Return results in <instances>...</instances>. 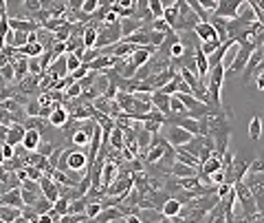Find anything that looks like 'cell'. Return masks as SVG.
Listing matches in <instances>:
<instances>
[{
	"mask_svg": "<svg viewBox=\"0 0 264 223\" xmlns=\"http://www.w3.org/2000/svg\"><path fill=\"white\" fill-rule=\"evenodd\" d=\"M233 190H236L238 204H240L242 215H245L242 221H249V219H253V217L260 215V212H258V206H256V197H253L249 184H245V181H236V184H233Z\"/></svg>",
	"mask_w": 264,
	"mask_h": 223,
	"instance_id": "obj_1",
	"label": "cell"
},
{
	"mask_svg": "<svg viewBox=\"0 0 264 223\" xmlns=\"http://www.w3.org/2000/svg\"><path fill=\"white\" fill-rule=\"evenodd\" d=\"M227 67L225 64H218V67L211 69L209 73V82H207V91H209V98H211V106L220 109V89H222V80H225Z\"/></svg>",
	"mask_w": 264,
	"mask_h": 223,
	"instance_id": "obj_2",
	"label": "cell"
},
{
	"mask_svg": "<svg viewBox=\"0 0 264 223\" xmlns=\"http://www.w3.org/2000/svg\"><path fill=\"white\" fill-rule=\"evenodd\" d=\"M256 49L258 47H253V44H240V49H238L233 62L227 67V73H229V75L245 73V69H247V64H249V58H251V53L256 51Z\"/></svg>",
	"mask_w": 264,
	"mask_h": 223,
	"instance_id": "obj_3",
	"label": "cell"
},
{
	"mask_svg": "<svg viewBox=\"0 0 264 223\" xmlns=\"http://www.w3.org/2000/svg\"><path fill=\"white\" fill-rule=\"evenodd\" d=\"M242 4H245V0H218V9L214 16L225 20H236L242 11Z\"/></svg>",
	"mask_w": 264,
	"mask_h": 223,
	"instance_id": "obj_4",
	"label": "cell"
},
{
	"mask_svg": "<svg viewBox=\"0 0 264 223\" xmlns=\"http://www.w3.org/2000/svg\"><path fill=\"white\" fill-rule=\"evenodd\" d=\"M24 137H27V128H24V124H13L11 128L2 126V141H7V144L22 146Z\"/></svg>",
	"mask_w": 264,
	"mask_h": 223,
	"instance_id": "obj_5",
	"label": "cell"
},
{
	"mask_svg": "<svg viewBox=\"0 0 264 223\" xmlns=\"http://www.w3.org/2000/svg\"><path fill=\"white\" fill-rule=\"evenodd\" d=\"M194 139V135L187 133L185 128H181V126H170L167 128V141H170L174 148H181V146H187L190 141Z\"/></svg>",
	"mask_w": 264,
	"mask_h": 223,
	"instance_id": "obj_6",
	"label": "cell"
},
{
	"mask_svg": "<svg viewBox=\"0 0 264 223\" xmlns=\"http://www.w3.org/2000/svg\"><path fill=\"white\" fill-rule=\"evenodd\" d=\"M167 121H172L174 126H181V128H185L187 133H192L194 137L200 135V121L194 119V117H187V115H172V117H167Z\"/></svg>",
	"mask_w": 264,
	"mask_h": 223,
	"instance_id": "obj_7",
	"label": "cell"
},
{
	"mask_svg": "<svg viewBox=\"0 0 264 223\" xmlns=\"http://www.w3.org/2000/svg\"><path fill=\"white\" fill-rule=\"evenodd\" d=\"M40 188H42V195L47 197L51 204H58L60 197H62V190H60V186L55 184V179H53V177H49V175H44V179L40 181Z\"/></svg>",
	"mask_w": 264,
	"mask_h": 223,
	"instance_id": "obj_8",
	"label": "cell"
},
{
	"mask_svg": "<svg viewBox=\"0 0 264 223\" xmlns=\"http://www.w3.org/2000/svg\"><path fill=\"white\" fill-rule=\"evenodd\" d=\"M194 33H196V38L200 40V42H220V38H218V31L214 29V24H209V22L196 24Z\"/></svg>",
	"mask_w": 264,
	"mask_h": 223,
	"instance_id": "obj_9",
	"label": "cell"
},
{
	"mask_svg": "<svg viewBox=\"0 0 264 223\" xmlns=\"http://www.w3.org/2000/svg\"><path fill=\"white\" fill-rule=\"evenodd\" d=\"M262 60H264V47L256 49V51L251 53V58H249V64H247V69H245V75H242V84H247L249 80H251V75L258 71V67L262 64Z\"/></svg>",
	"mask_w": 264,
	"mask_h": 223,
	"instance_id": "obj_10",
	"label": "cell"
},
{
	"mask_svg": "<svg viewBox=\"0 0 264 223\" xmlns=\"http://www.w3.org/2000/svg\"><path fill=\"white\" fill-rule=\"evenodd\" d=\"M93 128H95V119H93V124H88L86 128L73 130V135H70V137H73V144L79 146V148H82V146H86V144L90 146V139H93Z\"/></svg>",
	"mask_w": 264,
	"mask_h": 223,
	"instance_id": "obj_11",
	"label": "cell"
},
{
	"mask_svg": "<svg viewBox=\"0 0 264 223\" xmlns=\"http://www.w3.org/2000/svg\"><path fill=\"white\" fill-rule=\"evenodd\" d=\"M2 206H11V208H20L22 210L24 206V199H22V188H13V190H9V192H2Z\"/></svg>",
	"mask_w": 264,
	"mask_h": 223,
	"instance_id": "obj_12",
	"label": "cell"
},
{
	"mask_svg": "<svg viewBox=\"0 0 264 223\" xmlns=\"http://www.w3.org/2000/svg\"><path fill=\"white\" fill-rule=\"evenodd\" d=\"M117 168H119V166L115 164V161H106V166H104V172H101V190H108L110 186H113V181L117 179Z\"/></svg>",
	"mask_w": 264,
	"mask_h": 223,
	"instance_id": "obj_13",
	"label": "cell"
},
{
	"mask_svg": "<svg viewBox=\"0 0 264 223\" xmlns=\"http://www.w3.org/2000/svg\"><path fill=\"white\" fill-rule=\"evenodd\" d=\"M40 144H42V130L29 128L27 130V137H24V141H22V146L29 150V153H38Z\"/></svg>",
	"mask_w": 264,
	"mask_h": 223,
	"instance_id": "obj_14",
	"label": "cell"
},
{
	"mask_svg": "<svg viewBox=\"0 0 264 223\" xmlns=\"http://www.w3.org/2000/svg\"><path fill=\"white\" fill-rule=\"evenodd\" d=\"M194 62H196V69H198V78H205L207 73H211V69H209V58L202 53L200 44H198V47L194 49Z\"/></svg>",
	"mask_w": 264,
	"mask_h": 223,
	"instance_id": "obj_15",
	"label": "cell"
},
{
	"mask_svg": "<svg viewBox=\"0 0 264 223\" xmlns=\"http://www.w3.org/2000/svg\"><path fill=\"white\" fill-rule=\"evenodd\" d=\"M170 102H172V98H170V95L161 93V91H154V93H152V104H154V109L159 111V113H163V115H172V111H170Z\"/></svg>",
	"mask_w": 264,
	"mask_h": 223,
	"instance_id": "obj_16",
	"label": "cell"
},
{
	"mask_svg": "<svg viewBox=\"0 0 264 223\" xmlns=\"http://www.w3.org/2000/svg\"><path fill=\"white\" fill-rule=\"evenodd\" d=\"M154 53H156V49H154V47H139L134 53L130 55V58H132V62H134L136 67L141 69L143 64H148V62H150L152 55H154Z\"/></svg>",
	"mask_w": 264,
	"mask_h": 223,
	"instance_id": "obj_17",
	"label": "cell"
},
{
	"mask_svg": "<svg viewBox=\"0 0 264 223\" xmlns=\"http://www.w3.org/2000/svg\"><path fill=\"white\" fill-rule=\"evenodd\" d=\"M170 172L176 177V179H190V177H198V175H200V170H198V168H192V166L179 164V161L172 166Z\"/></svg>",
	"mask_w": 264,
	"mask_h": 223,
	"instance_id": "obj_18",
	"label": "cell"
},
{
	"mask_svg": "<svg viewBox=\"0 0 264 223\" xmlns=\"http://www.w3.org/2000/svg\"><path fill=\"white\" fill-rule=\"evenodd\" d=\"M126 219V215L119 210V208H106L104 212L97 217V219H90V221H95V223H108V221H124Z\"/></svg>",
	"mask_w": 264,
	"mask_h": 223,
	"instance_id": "obj_19",
	"label": "cell"
},
{
	"mask_svg": "<svg viewBox=\"0 0 264 223\" xmlns=\"http://www.w3.org/2000/svg\"><path fill=\"white\" fill-rule=\"evenodd\" d=\"M115 102L121 106L124 113H128V115L134 113V95L128 93V91H119V95L115 98Z\"/></svg>",
	"mask_w": 264,
	"mask_h": 223,
	"instance_id": "obj_20",
	"label": "cell"
},
{
	"mask_svg": "<svg viewBox=\"0 0 264 223\" xmlns=\"http://www.w3.org/2000/svg\"><path fill=\"white\" fill-rule=\"evenodd\" d=\"M249 188H251L253 197H256L258 212H260V215H264V181H256V177H253V181L249 184Z\"/></svg>",
	"mask_w": 264,
	"mask_h": 223,
	"instance_id": "obj_21",
	"label": "cell"
},
{
	"mask_svg": "<svg viewBox=\"0 0 264 223\" xmlns=\"http://www.w3.org/2000/svg\"><path fill=\"white\" fill-rule=\"evenodd\" d=\"M174 157H176V161L179 164H185V166H192V168H198L200 170L202 168V164H200V159H196L192 153H187L185 148H176V153H174Z\"/></svg>",
	"mask_w": 264,
	"mask_h": 223,
	"instance_id": "obj_22",
	"label": "cell"
},
{
	"mask_svg": "<svg viewBox=\"0 0 264 223\" xmlns=\"http://www.w3.org/2000/svg\"><path fill=\"white\" fill-rule=\"evenodd\" d=\"M99 31L101 29L97 27V24H86L84 35H82L86 49H95V44H97V40H99Z\"/></svg>",
	"mask_w": 264,
	"mask_h": 223,
	"instance_id": "obj_23",
	"label": "cell"
},
{
	"mask_svg": "<svg viewBox=\"0 0 264 223\" xmlns=\"http://www.w3.org/2000/svg\"><path fill=\"white\" fill-rule=\"evenodd\" d=\"M22 215H24V212L20 210V208H11V206L0 208V219H2V223H16Z\"/></svg>",
	"mask_w": 264,
	"mask_h": 223,
	"instance_id": "obj_24",
	"label": "cell"
},
{
	"mask_svg": "<svg viewBox=\"0 0 264 223\" xmlns=\"http://www.w3.org/2000/svg\"><path fill=\"white\" fill-rule=\"evenodd\" d=\"M68 119H70V113H68L66 109H62V106H60V109L49 117V124L55 126V128H62V126L68 124Z\"/></svg>",
	"mask_w": 264,
	"mask_h": 223,
	"instance_id": "obj_25",
	"label": "cell"
},
{
	"mask_svg": "<svg viewBox=\"0 0 264 223\" xmlns=\"http://www.w3.org/2000/svg\"><path fill=\"white\" fill-rule=\"evenodd\" d=\"M40 84H42V78H35V75H27V78L20 82V91H22L24 95L29 93H35V91H40Z\"/></svg>",
	"mask_w": 264,
	"mask_h": 223,
	"instance_id": "obj_26",
	"label": "cell"
},
{
	"mask_svg": "<svg viewBox=\"0 0 264 223\" xmlns=\"http://www.w3.org/2000/svg\"><path fill=\"white\" fill-rule=\"evenodd\" d=\"M163 217H167V219H174V217H179L183 212V204L179 199H167V204L163 206Z\"/></svg>",
	"mask_w": 264,
	"mask_h": 223,
	"instance_id": "obj_27",
	"label": "cell"
},
{
	"mask_svg": "<svg viewBox=\"0 0 264 223\" xmlns=\"http://www.w3.org/2000/svg\"><path fill=\"white\" fill-rule=\"evenodd\" d=\"M13 69H16V80H20V82H22V80L29 75V58H22V55H18V58L13 60Z\"/></svg>",
	"mask_w": 264,
	"mask_h": 223,
	"instance_id": "obj_28",
	"label": "cell"
},
{
	"mask_svg": "<svg viewBox=\"0 0 264 223\" xmlns=\"http://www.w3.org/2000/svg\"><path fill=\"white\" fill-rule=\"evenodd\" d=\"M187 4L192 7V11L196 13V18L200 20V22H211V13L207 11V9L202 7V4L198 2V0H187Z\"/></svg>",
	"mask_w": 264,
	"mask_h": 223,
	"instance_id": "obj_29",
	"label": "cell"
},
{
	"mask_svg": "<svg viewBox=\"0 0 264 223\" xmlns=\"http://www.w3.org/2000/svg\"><path fill=\"white\" fill-rule=\"evenodd\" d=\"M249 137L253 141H258L262 137V117L260 115H253L251 121H249Z\"/></svg>",
	"mask_w": 264,
	"mask_h": 223,
	"instance_id": "obj_30",
	"label": "cell"
},
{
	"mask_svg": "<svg viewBox=\"0 0 264 223\" xmlns=\"http://www.w3.org/2000/svg\"><path fill=\"white\" fill-rule=\"evenodd\" d=\"M113 102H115V100H108L106 95H99V98L93 102V106L99 111V113H104V115H108V117H110V115H113Z\"/></svg>",
	"mask_w": 264,
	"mask_h": 223,
	"instance_id": "obj_31",
	"label": "cell"
},
{
	"mask_svg": "<svg viewBox=\"0 0 264 223\" xmlns=\"http://www.w3.org/2000/svg\"><path fill=\"white\" fill-rule=\"evenodd\" d=\"M110 146H113V150H117V153H124V148H126V135H124V130H121L119 126L115 128L113 137H110Z\"/></svg>",
	"mask_w": 264,
	"mask_h": 223,
	"instance_id": "obj_32",
	"label": "cell"
},
{
	"mask_svg": "<svg viewBox=\"0 0 264 223\" xmlns=\"http://www.w3.org/2000/svg\"><path fill=\"white\" fill-rule=\"evenodd\" d=\"M218 170H222V159H218L216 155L211 157V159H207L200 168L202 175H214V172H218Z\"/></svg>",
	"mask_w": 264,
	"mask_h": 223,
	"instance_id": "obj_33",
	"label": "cell"
},
{
	"mask_svg": "<svg viewBox=\"0 0 264 223\" xmlns=\"http://www.w3.org/2000/svg\"><path fill=\"white\" fill-rule=\"evenodd\" d=\"M101 212H104V204H101V201H90V204L86 206V217H88V219H97Z\"/></svg>",
	"mask_w": 264,
	"mask_h": 223,
	"instance_id": "obj_34",
	"label": "cell"
},
{
	"mask_svg": "<svg viewBox=\"0 0 264 223\" xmlns=\"http://www.w3.org/2000/svg\"><path fill=\"white\" fill-rule=\"evenodd\" d=\"M53 208H55V204H51L47 197H40V201L33 206V210L38 212V215H49V212L53 210Z\"/></svg>",
	"mask_w": 264,
	"mask_h": 223,
	"instance_id": "obj_35",
	"label": "cell"
},
{
	"mask_svg": "<svg viewBox=\"0 0 264 223\" xmlns=\"http://www.w3.org/2000/svg\"><path fill=\"white\" fill-rule=\"evenodd\" d=\"M150 13L154 20L165 16V2H159V0H150Z\"/></svg>",
	"mask_w": 264,
	"mask_h": 223,
	"instance_id": "obj_36",
	"label": "cell"
},
{
	"mask_svg": "<svg viewBox=\"0 0 264 223\" xmlns=\"http://www.w3.org/2000/svg\"><path fill=\"white\" fill-rule=\"evenodd\" d=\"M64 95H66V100H68V102H73V100L82 98V95H84V89H82V84H79V82L70 84V86H68V91H66Z\"/></svg>",
	"mask_w": 264,
	"mask_h": 223,
	"instance_id": "obj_37",
	"label": "cell"
},
{
	"mask_svg": "<svg viewBox=\"0 0 264 223\" xmlns=\"http://www.w3.org/2000/svg\"><path fill=\"white\" fill-rule=\"evenodd\" d=\"M24 109H27V117H40V113H42V104H40V100H31Z\"/></svg>",
	"mask_w": 264,
	"mask_h": 223,
	"instance_id": "obj_38",
	"label": "cell"
},
{
	"mask_svg": "<svg viewBox=\"0 0 264 223\" xmlns=\"http://www.w3.org/2000/svg\"><path fill=\"white\" fill-rule=\"evenodd\" d=\"M2 82L7 84V82H13L16 80V69H13V62H9V64H2Z\"/></svg>",
	"mask_w": 264,
	"mask_h": 223,
	"instance_id": "obj_39",
	"label": "cell"
},
{
	"mask_svg": "<svg viewBox=\"0 0 264 223\" xmlns=\"http://www.w3.org/2000/svg\"><path fill=\"white\" fill-rule=\"evenodd\" d=\"M179 84H181V75H176L170 84H165L163 89H161V93H165V95H170V98H172V95L179 93Z\"/></svg>",
	"mask_w": 264,
	"mask_h": 223,
	"instance_id": "obj_40",
	"label": "cell"
},
{
	"mask_svg": "<svg viewBox=\"0 0 264 223\" xmlns=\"http://www.w3.org/2000/svg\"><path fill=\"white\" fill-rule=\"evenodd\" d=\"M165 38H167V33H161V31H150V44H152L154 49L163 47V44H165Z\"/></svg>",
	"mask_w": 264,
	"mask_h": 223,
	"instance_id": "obj_41",
	"label": "cell"
},
{
	"mask_svg": "<svg viewBox=\"0 0 264 223\" xmlns=\"http://www.w3.org/2000/svg\"><path fill=\"white\" fill-rule=\"evenodd\" d=\"M222 44H225V42H200V49H202V53H205L207 58H211V55L222 47Z\"/></svg>",
	"mask_w": 264,
	"mask_h": 223,
	"instance_id": "obj_42",
	"label": "cell"
},
{
	"mask_svg": "<svg viewBox=\"0 0 264 223\" xmlns=\"http://www.w3.org/2000/svg\"><path fill=\"white\" fill-rule=\"evenodd\" d=\"M141 126H143L150 135H159V130H161V126H163V124H161V121H156V119H145Z\"/></svg>",
	"mask_w": 264,
	"mask_h": 223,
	"instance_id": "obj_43",
	"label": "cell"
},
{
	"mask_svg": "<svg viewBox=\"0 0 264 223\" xmlns=\"http://www.w3.org/2000/svg\"><path fill=\"white\" fill-rule=\"evenodd\" d=\"M24 9H27L29 13H33V16H38V13L44 9V4L40 2V0H27V2H24Z\"/></svg>",
	"mask_w": 264,
	"mask_h": 223,
	"instance_id": "obj_44",
	"label": "cell"
},
{
	"mask_svg": "<svg viewBox=\"0 0 264 223\" xmlns=\"http://www.w3.org/2000/svg\"><path fill=\"white\" fill-rule=\"evenodd\" d=\"M55 210H58L62 217L68 215V210H70V199H68V197H60V201L55 204Z\"/></svg>",
	"mask_w": 264,
	"mask_h": 223,
	"instance_id": "obj_45",
	"label": "cell"
},
{
	"mask_svg": "<svg viewBox=\"0 0 264 223\" xmlns=\"http://www.w3.org/2000/svg\"><path fill=\"white\" fill-rule=\"evenodd\" d=\"M172 29L174 27H170V24L165 22L163 18H159V20H154V22H152V31H161V33H170Z\"/></svg>",
	"mask_w": 264,
	"mask_h": 223,
	"instance_id": "obj_46",
	"label": "cell"
},
{
	"mask_svg": "<svg viewBox=\"0 0 264 223\" xmlns=\"http://www.w3.org/2000/svg\"><path fill=\"white\" fill-rule=\"evenodd\" d=\"M13 157H16V146L2 141V161H11Z\"/></svg>",
	"mask_w": 264,
	"mask_h": 223,
	"instance_id": "obj_47",
	"label": "cell"
},
{
	"mask_svg": "<svg viewBox=\"0 0 264 223\" xmlns=\"http://www.w3.org/2000/svg\"><path fill=\"white\" fill-rule=\"evenodd\" d=\"M82 64H84V62L77 58V55H75V53H68V73H70V75H73L77 69H82Z\"/></svg>",
	"mask_w": 264,
	"mask_h": 223,
	"instance_id": "obj_48",
	"label": "cell"
},
{
	"mask_svg": "<svg viewBox=\"0 0 264 223\" xmlns=\"http://www.w3.org/2000/svg\"><path fill=\"white\" fill-rule=\"evenodd\" d=\"M55 150H58V148H53V144H51V141H42V144H40V148H38V153L42 155V157H51Z\"/></svg>",
	"mask_w": 264,
	"mask_h": 223,
	"instance_id": "obj_49",
	"label": "cell"
},
{
	"mask_svg": "<svg viewBox=\"0 0 264 223\" xmlns=\"http://www.w3.org/2000/svg\"><path fill=\"white\" fill-rule=\"evenodd\" d=\"M249 172H251L253 177L260 175V172H264V159H253L251 161V170H249Z\"/></svg>",
	"mask_w": 264,
	"mask_h": 223,
	"instance_id": "obj_50",
	"label": "cell"
},
{
	"mask_svg": "<svg viewBox=\"0 0 264 223\" xmlns=\"http://www.w3.org/2000/svg\"><path fill=\"white\" fill-rule=\"evenodd\" d=\"M231 190H233V184H222V186H218V192H216V195L220 197V199H227Z\"/></svg>",
	"mask_w": 264,
	"mask_h": 223,
	"instance_id": "obj_51",
	"label": "cell"
},
{
	"mask_svg": "<svg viewBox=\"0 0 264 223\" xmlns=\"http://www.w3.org/2000/svg\"><path fill=\"white\" fill-rule=\"evenodd\" d=\"M256 89H258V91H264V71H262V73H258V80H256Z\"/></svg>",
	"mask_w": 264,
	"mask_h": 223,
	"instance_id": "obj_52",
	"label": "cell"
},
{
	"mask_svg": "<svg viewBox=\"0 0 264 223\" xmlns=\"http://www.w3.org/2000/svg\"><path fill=\"white\" fill-rule=\"evenodd\" d=\"M124 223H143V221L139 219V215H128V217L124 219Z\"/></svg>",
	"mask_w": 264,
	"mask_h": 223,
	"instance_id": "obj_53",
	"label": "cell"
},
{
	"mask_svg": "<svg viewBox=\"0 0 264 223\" xmlns=\"http://www.w3.org/2000/svg\"><path fill=\"white\" fill-rule=\"evenodd\" d=\"M38 223H55V219L51 215H40V221Z\"/></svg>",
	"mask_w": 264,
	"mask_h": 223,
	"instance_id": "obj_54",
	"label": "cell"
},
{
	"mask_svg": "<svg viewBox=\"0 0 264 223\" xmlns=\"http://www.w3.org/2000/svg\"><path fill=\"white\" fill-rule=\"evenodd\" d=\"M264 223V215H258V217H253V219H249V221H240V223Z\"/></svg>",
	"mask_w": 264,
	"mask_h": 223,
	"instance_id": "obj_55",
	"label": "cell"
},
{
	"mask_svg": "<svg viewBox=\"0 0 264 223\" xmlns=\"http://www.w3.org/2000/svg\"><path fill=\"white\" fill-rule=\"evenodd\" d=\"M38 42V33H29V44H35Z\"/></svg>",
	"mask_w": 264,
	"mask_h": 223,
	"instance_id": "obj_56",
	"label": "cell"
}]
</instances>
